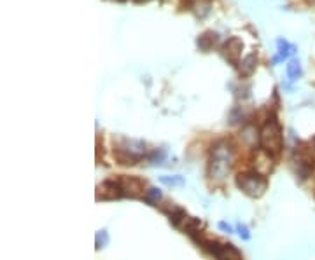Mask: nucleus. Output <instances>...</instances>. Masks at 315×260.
Here are the masks:
<instances>
[{
    "mask_svg": "<svg viewBox=\"0 0 315 260\" xmlns=\"http://www.w3.org/2000/svg\"><path fill=\"white\" fill-rule=\"evenodd\" d=\"M235 161V150L228 142H219L212 149L210 157V168H208V175L212 180H224L229 173Z\"/></svg>",
    "mask_w": 315,
    "mask_h": 260,
    "instance_id": "f257e3e1",
    "label": "nucleus"
},
{
    "mask_svg": "<svg viewBox=\"0 0 315 260\" xmlns=\"http://www.w3.org/2000/svg\"><path fill=\"white\" fill-rule=\"evenodd\" d=\"M259 145L272 157L279 156L282 152L284 147L282 129H280L279 122L275 119H268V122H265V126L261 128V131H259Z\"/></svg>",
    "mask_w": 315,
    "mask_h": 260,
    "instance_id": "f03ea898",
    "label": "nucleus"
},
{
    "mask_svg": "<svg viewBox=\"0 0 315 260\" xmlns=\"http://www.w3.org/2000/svg\"><path fill=\"white\" fill-rule=\"evenodd\" d=\"M236 185L251 197H261L268 189V180L259 171H245L236 176Z\"/></svg>",
    "mask_w": 315,
    "mask_h": 260,
    "instance_id": "7ed1b4c3",
    "label": "nucleus"
},
{
    "mask_svg": "<svg viewBox=\"0 0 315 260\" xmlns=\"http://www.w3.org/2000/svg\"><path fill=\"white\" fill-rule=\"evenodd\" d=\"M146 154V143L139 140H123V143L114 150V157L125 166H133L137 164Z\"/></svg>",
    "mask_w": 315,
    "mask_h": 260,
    "instance_id": "20e7f679",
    "label": "nucleus"
},
{
    "mask_svg": "<svg viewBox=\"0 0 315 260\" xmlns=\"http://www.w3.org/2000/svg\"><path fill=\"white\" fill-rule=\"evenodd\" d=\"M116 182L119 183L123 190V196H130V197H144L146 196V190H144V182L137 176H121Z\"/></svg>",
    "mask_w": 315,
    "mask_h": 260,
    "instance_id": "39448f33",
    "label": "nucleus"
},
{
    "mask_svg": "<svg viewBox=\"0 0 315 260\" xmlns=\"http://www.w3.org/2000/svg\"><path fill=\"white\" fill-rule=\"evenodd\" d=\"M207 248L215 260H242L240 252L233 245H221V243H207Z\"/></svg>",
    "mask_w": 315,
    "mask_h": 260,
    "instance_id": "423d86ee",
    "label": "nucleus"
},
{
    "mask_svg": "<svg viewBox=\"0 0 315 260\" xmlns=\"http://www.w3.org/2000/svg\"><path fill=\"white\" fill-rule=\"evenodd\" d=\"M123 190L119 187V183L116 180H107L102 185H98L97 189V199H116V197H121Z\"/></svg>",
    "mask_w": 315,
    "mask_h": 260,
    "instance_id": "0eeeda50",
    "label": "nucleus"
},
{
    "mask_svg": "<svg viewBox=\"0 0 315 260\" xmlns=\"http://www.w3.org/2000/svg\"><path fill=\"white\" fill-rule=\"evenodd\" d=\"M242 42L240 39H236V37H233V39H229L228 42L224 44V47H222V51H224V56L228 58L231 63H238V58H240L242 54Z\"/></svg>",
    "mask_w": 315,
    "mask_h": 260,
    "instance_id": "6e6552de",
    "label": "nucleus"
},
{
    "mask_svg": "<svg viewBox=\"0 0 315 260\" xmlns=\"http://www.w3.org/2000/svg\"><path fill=\"white\" fill-rule=\"evenodd\" d=\"M296 47L293 44H289L286 39H277V56L273 58V63H279V61H284L294 53Z\"/></svg>",
    "mask_w": 315,
    "mask_h": 260,
    "instance_id": "1a4fd4ad",
    "label": "nucleus"
},
{
    "mask_svg": "<svg viewBox=\"0 0 315 260\" xmlns=\"http://www.w3.org/2000/svg\"><path fill=\"white\" fill-rule=\"evenodd\" d=\"M303 75V70H301V63L300 60H291L289 63H287V77H289L291 82H296L298 79Z\"/></svg>",
    "mask_w": 315,
    "mask_h": 260,
    "instance_id": "9d476101",
    "label": "nucleus"
},
{
    "mask_svg": "<svg viewBox=\"0 0 315 260\" xmlns=\"http://www.w3.org/2000/svg\"><path fill=\"white\" fill-rule=\"evenodd\" d=\"M256 65H258V58L256 54H249L247 58L240 61V74L242 75H251L256 70Z\"/></svg>",
    "mask_w": 315,
    "mask_h": 260,
    "instance_id": "9b49d317",
    "label": "nucleus"
},
{
    "mask_svg": "<svg viewBox=\"0 0 315 260\" xmlns=\"http://www.w3.org/2000/svg\"><path fill=\"white\" fill-rule=\"evenodd\" d=\"M159 182L165 183V185H168V187H182L184 183H186L182 176H179V175H173V176L163 175V176H159Z\"/></svg>",
    "mask_w": 315,
    "mask_h": 260,
    "instance_id": "f8f14e48",
    "label": "nucleus"
},
{
    "mask_svg": "<svg viewBox=\"0 0 315 260\" xmlns=\"http://www.w3.org/2000/svg\"><path fill=\"white\" fill-rule=\"evenodd\" d=\"M144 199L147 201V203H158V201L161 199V192H159V189H156V187H151V189L146 190V196H144Z\"/></svg>",
    "mask_w": 315,
    "mask_h": 260,
    "instance_id": "ddd939ff",
    "label": "nucleus"
},
{
    "mask_svg": "<svg viewBox=\"0 0 315 260\" xmlns=\"http://www.w3.org/2000/svg\"><path fill=\"white\" fill-rule=\"evenodd\" d=\"M107 243H109V234H107V232H105V231L97 232V250L107 246Z\"/></svg>",
    "mask_w": 315,
    "mask_h": 260,
    "instance_id": "4468645a",
    "label": "nucleus"
},
{
    "mask_svg": "<svg viewBox=\"0 0 315 260\" xmlns=\"http://www.w3.org/2000/svg\"><path fill=\"white\" fill-rule=\"evenodd\" d=\"M236 231H238V234H240L242 239H245V241H249V239H251V232H249V229L245 227L244 224L236 225Z\"/></svg>",
    "mask_w": 315,
    "mask_h": 260,
    "instance_id": "2eb2a0df",
    "label": "nucleus"
},
{
    "mask_svg": "<svg viewBox=\"0 0 315 260\" xmlns=\"http://www.w3.org/2000/svg\"><path fill=\"white\" fill-rule=\"evenodd\" d=\"M217 227L221 229V231L228 232V234H229V232L233 231V229H231V225H229V224H226V222H219V224H217Z\"/></svg>",
    "mask_w": 315,
    "mask_h": 260,
    "instance_id": "dca6fc26",
    "label": "nucleus"
}]
</instances>
